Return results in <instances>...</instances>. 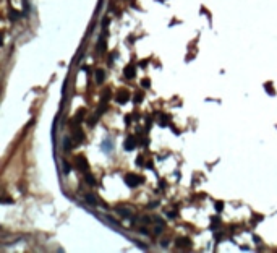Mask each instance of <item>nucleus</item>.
Returning <instances> with one entry per match:
<instances>
[{
    "label": "nucleus",
    "mask_w": 277,
    "mask_h": 253,
    "mask_svg": "<svg viewBox=\"0 0 277 253\" xmlns=\"http://www.w3.org/2000/svg\"><path fill=\"white\" fill-rule=\"evenodd\" d=\"M125 182H126V185H128V187L134 188V187H138V185L143 184V182H144V177L136 175V174H128V175L125 177Z\"/></svg>",
    "instance_id": "1"
},
{
    "label": "nucleus",
    "mask_w": 277,
    "mask_h": 253,
    "mask_svg": "<svg viewBox=\"0 0 277 253\" xmlns=\"http://www.w3.org/2000/svg\"><path fill=\"white\" fill-rule=\"evenodd\" d=\"M115 99H117L118 104H125V102L130 101V93H128L125 88H122V89L117 91V96H115Z\"/></svg>",
    "instance_id": "2"
},
{
    "label": "nucleus",
    "mask_w": 277,
    "mask_h": 253,
    "mask_svg": "<svg viewBox=\"0 0 277 253\" xmlns=\"http://www.w3.org/2000/svg\"><path fill=\"white\" fill-rule=\"evenodd\" d=\"M134 146H136V140H134V136H126L125 143H123V148H125L126 151H131V149H134Z\"/></svg>",
    "instance_id": "3"
},
{
    "label": "nucleus",
    "mask_w": 277,
    "mask_h": 253,
    "mask_svg": "<svg viewBox=\"0 0 277 253\" xmlns=\"http://www.w3.org/2000/svg\"><path fill=\"white\" fill-rule=\"evenodd\" d=\"M123 75H125V78H128V80H131V78H134V75H136V68H134V65H126L125 70H123Z\"/></svg>",
    "instance_id": "4"
},
{
    "label": "nucleus",
    "mask_w": 277,
    "mask_h": 253,
    "mask_svg": "<svg viewBox=\"0 0 277 253\" xmlns=\"http://www.w3.org/2000/svg\"><path fill=\"white\" fill-rule=\"evenodd\" d=\"M76 167L80 169V170L86 172V169H88V161H86L84 156H78L76 157Z\"/></svg>",
    "instance_id": "5"
},
{
    "label": "nucleus",
    "mask_w": 277,
    "mask_h": 253,
    "mask_svg": "<svg viewBox=\"0 0 277 253\" xmlns=\"http://www.w3.org/2000/svg\"><path fill=\"white\" fill-rule=\"evenodd\" d=\"M104 80H106V72H104L102 68H97V70H96V81L102 83Z\"/></svg>",
    "instance_id": "6"
},
{
    "label": "nucleus",
    "mask_w": 277,
    "mask_h": 253,
    "mask_svg": "<svg viewBox=\"0 0 277 253\" xmlns=\"http://www.w3.org/2000/svg\"><path fill=\"white\" fill-rule=\"evenodd\" d=\"M117 212L120 214V216H125V217H128L131 214V211L128 208H123V206H120V208H117Z\"/></svg>",
    "instance_id": "7"
},
{
    "label": "nucleus",
    "mask_w": 277,
    "mask_h": 253,
    "mask_svg": "<svg viewBox=\"0 0 277 253\" xmlns=\"http://www.w3.org/2000/svg\"><path fill=\"white\" fill-rule=\"evenodd\" d=\"M177 245H178V247H190L191 242H190V239H178V240H177Z\"/></svg>",
    "instance_id": "8"
},
{
    "label": "nucleus",
    "mask_w": 277,
    "mask_h": 253,
    "mask_svg": "<svg viewBox=\"0 0 277 253\" xmlns=\"http://www.w3.org/2000/svg\"><path fill=\"white\" fill-rule=\"evenodd\" d=\"M169 123V115H159V125L160 126H165Z\"/></svg>",
    "instance_id": "9"
},
{
    "label": "nucleus",
    "mask_w": 277,
    "mask_h": 253,
    "mask_svg": "<svg viewBox=\"0 0 277 253\" xmlns=\"http://www.w3.org/2000/svg\"><path fill=\"white\" fill-rule=\"evenodd\" d=\"M86 201H88L89 204H93V206L97 204V200H96V196L94 195H86Z\"/></svg>",
    "instance_id": "10"
},
{
    "label": "nucleus",
    "mask_w": 277,
    "mask_h": 253,
    "mask_svg": "<svg viewBox=\"0 0 277 253\" xmlns=\"http://www.w3.org/2000/svg\"><path fill=\"white\" fill-rule=\"evenodd\" d=\"M133 101H134V104H139V102L143 101V93H141V91H138V93L134 94Z\"/></svg>",
    "instance_id": "11"
},
{
    "label": "nucleus",
    "mask_w": 277,
    "mask_h": 253,
    "mask_svg": "<svg viewBox=\"0 0 277 253\" xmlns=\"http://www.w3.org/2000/svg\"><path fill=\"white\" fill-rule=\"evenodd\" d=\"M266 91H267L269 94H272V96L276 94V91H274V86L271 85V83H266Z\"/></svg>",
    "instance_id": "12"
},
{
    "label": "nucleus",
    "mask_w": 277,
    "mask_h": 253,
    "mask_svg": "<svg viewBox=\"0 0 277 253\" xmlns=\"http://www.w3.org/2000/svg\"><path fill=\"white\" fill-rule=\"evenodd\" d=\"M18 18H20V13L16 10H12L10 12V20H18Z\"/></svg>",
    "instance_id": "13"
},
{
    "label": "nucleus",
    "mask_w": 277,
    "mask_h": 253,
    "mask_svg": "<svg viewBox=\"0 0 277 253\" xmlns=\"http://www.w3.org/2000/svg\"><path fill=\"white\" fill-rule=\"evenodd\" d=\"M86 182H88L89 185H96V180H94V177L89 175V174H86Z\"/></svg>",
    "instance_id": "14"
},
{
    "label": "nucleus",
    "mask_w": 277,
    "mask_h": 253,
    "mask_svg": "<svg viewBox=\"0 0 277 253\" xmlns=\"http://www.w3.org/2000/svg\"><path fill=\"white\" fill-rule=\"evenodd\" d=\"M102 45L106 47V39H104V36H101V39H99V44H97V49H99V52L102 50Z\"/></svg>",
    "instance_id": "15"
},
{
    "label": "nucleus",
    "mask_w": 277,
    "mask_h": 253,
    "mask_svg": "<svg viewBox=\"0 0 277 253\" xmlns=\"http://www.w3.org/2000/svg\"><path fill=\"white\" fill-rule=\"evenodd\" d=\"M84 114H86V109H80L76 112V118H78V120H81V118L84 117Z\"/></svg>",
    "instance_id": "16"
},
{
    "label": "nucleus",
    "mask_w": 277,
    "mask_h": 253,
    "mask_svg": "<svg viewBox=\"0 0 277 253\" xmlns=\"http://www.w3.org/2000/svg\"><path fill=\"white\" fill-rule=\"evenodd\" d=\"M23 10H25V12H23V15H28V12H29V3H28V0H25V2H23Z\"/></svg>",
    "instance_id": "17"
},
{
    "label": "nucleus",
    "mask_w": 277,
    "mask_h": 253,
    "mask_svg": "<svg viewBox=\"0 0 277 253\" xmlns=\"http://www.w3.org/2000/svg\"><path fill=\"white\" fill-rule=\"evenodd\" d=\"M63 148H65V149H70V148H71V140H70V138H65V143H63Z\"/></svg>",
    "instance_id": "18"
},
{
    "label": "nucleus",
    "mask_w": 277,
    "mask_h": 253,
    "mask_svg": "<svg viewBox=\"0 0 277 253\" xmlns=\"http://www.w3.org/2000/svg\"><path fill=\"white\" fill-rule=\"evenodd\" d=\"M149 85H151V81H149L147 78H144L143 81H141V86H143V88H149Z\"/></svg>",
    "instance_id": "19"
},
{
    "label": "nucleus",
    "mask_w": 277,
    "mask_h": 253,
    "mask_svg": "<svg viewBox=\"0 0 277 253\" xmlns=\"http://www.w3.org/2000/svg\"><path fill=\"white\" fill-rule=\"evenodd\" d=\"M109 98H110V89H106V93L102 96V101H109Z\"/></svg>",
    "instance_id": "20"
},
{
    "label": "nucleus",
    "mask_w": 277,
    "mask_h": 253,
    "mask_svg": "<svg viewBox=\"0 0 277 253\" xmlns=\"http://www.w3.org/2000/svg\"><path fill=\"white\" fill-rule=\"evenodd\" d=\"M216 209H217V211H222V209H224V203H222V201H217V203H216Z\"/></svg>",
    "instance_id": "21"
},
{
    "label": "nucleus",
    "mask_w": 277,
    "mask_h": 253,
    "mask_svg": "<svg viewBox=\"0 0 277 253\" xmlns=\"http://www.w3.org/2000/svg\"><path fill=\"white\" fill-rule=\"evenodd\" d=\"M63 172H65V174L70 172V164L68 162H63Z\"/></svg>",
    "instance_id": "22"
},
{
    "label": "nucleus",
    "mask_w": 277,
    "mask_h": 253,
    "mask_svg": "<svg viewBox=\"0 0 277 253\" xmlns=\"http://www.w3.org/2000/svg\"><path fill=\"white\" fill-rule=\"evenodd\" d=\"M177 216V211H167V217H175Z\"/></svg>",
    "instance_id": "23"
},
{
    "label": "nucleus",
    "mask_w": 277,
    "mask_h": 253,
    "mask_svg": "<svg viewBox=\"0 0 277 253\" xmlns=\"http://www.w3.org/2000/svg\"><path fill=\"white\" fill-rule=\"evenodd\" d=\"M217 224H219V219H217V217H212V229L216 227Z\"/></svg>",
    "instance_id": "24"
},
{
    "label": "nucleus",
    "mask_w": 277,
    "mask_h": 253,
    "mask_svg": "<svg viewBox=\"0 0 277 253\" xmlns=\"http://www.w3.org/2000/svg\"><path fill=\"white\" fill-rule=\"evenodd\" d=\"M2 203H13V200H10V198L5 196V198H2Z\"/></svg>",
    "instance_id": "25"
},
{
    "label": "nucleus",
    "mask_w": 277,
    "mask_h": 253,
    "mask_svg": "<svg viewBox=\"0 0 277 253\" xmlns=\"http://www.w3.org/2000/svg\"><path fill=\"white\" fill-rule=\"evenodd\" d=\"M136 164H138V166H141V164H143V157H141V156L136 159Z\"/></svg>",
    "instance_id": "26"
},
{
    "label": "nucleus",
    "mask_w": 277,
    "mask_h": 253,
    "mask_svg": "<svg viewBox=\"0 0 277 253\" xmlns=\"http://www.w3.org/2000/svg\"><path fill=\"white\" fill-rule=\"evenodd\" d=\"M110 146H112V144H110L109 140H107V141H106V149H110Z\"/></svg>",
    "instance_id": "27"
}]
</instances>
